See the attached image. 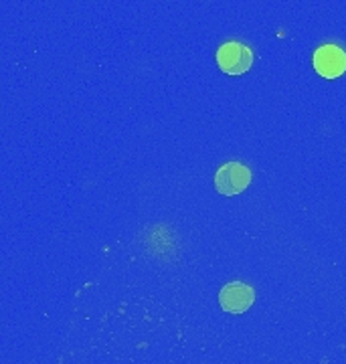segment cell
I'll use <instances>...</instances> for the list:
<instances>
[{
	"instance_id": "cell-4",
	"label": "cell",
	"mask_w": 346,
	"mask_h": 364,
	"mask_svg": "<svg viewBox=\"0 0 346 364\" xmlns=\"http://www.w3.org/2000/svg\"><path fill=\"white\" fill-rule=\"evenodd\" d=\"M256 301V291L253 287L241 284V282H231L221 289L219 294V304L225 312L243 314L247 312Z\"/></svg>"
},
{
	"instance_id": "cell-3",
	"label": "cell",
	"mask_w": 346,
	"mask_h": 364,
	"mask_svg": "<svg viewBox=\"0 0 346 364\" xmlns=\"http://www.w3.org/2000/svg\"><path fill=\"white\" fill-rule=\"evenodd\" d=\"M314 69L322 77L336 79L346 71V53L336 45H322L314 51Z\"/></svg>"
},
{
	"instance_id": "cell-2",
	"label": "cell",
	"mask_w": 346,
	"mask_h": 364,
	"mask_svg": "<svg viewBox=\"0 0 346 364\" xmlns=\"http://www.w3.org/2000/svg\"><path fill=\"white\" fill-rule=\"evenodd\" d=\"M249 184H251V170L241 162H227L215 174V188L225 196L239 195Z\"/></svg>"
},
{
	"instance_id": "cell-1",
	"label": "cell",
	"mask_w": 346,
	"mask_h": 364,
	"mask_svg": "<svg viewBox=\"0 0 346 364\" xmlns=\"http://www.w3.org/2000/svg\"><path fill=\"white\" fill-rule=\"evenodd\" d=\"M217 65L227 75H243L253 65V51L239 41H227L217 49Z\"/></svg>"
}]
</instances>
